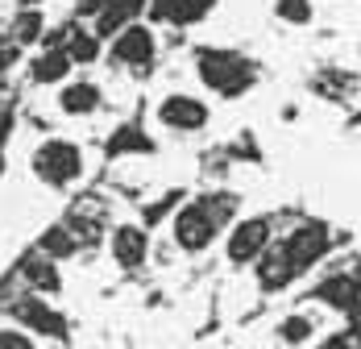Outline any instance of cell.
Returning <instances> with one entry per match:
<instances>
[{"label":"cell","instance_id":"obj_1","mask_svg":"<svg viewBox=\"0 0 361 349\" xmlns=\"http://www.w3.org/2000/svg\"><path fill=\"white\" fill-rule=\"evenodd\" d=\"M233 220H237V196L233 191L195 196L191 204H183L171 216V242L179 245L183 254H204V249H212L216 237H224V229Z\"/></svg>","mask_w":361,"mask_h":349},{"label":"cell","instance_id":"obj_2","mask_svg":"<svg viewBox=\"0 0 361 349\" xmlns=\"http://www.w3.org/2000/svg\"><path fill=\"white\" fill-rule=\"evenodd\" d=\"M30 171L42 187H50V191H67L75 187L83 171H87V154H83V146L71 138H42L34 146V154H30Z\"/></svg>","mask_w":361,"mask_h":349},{"label":"cell","instance_id":"obj_3","mask_svg":"<svg viewBox=\"0 0 361 349\" xmlns=\"http://www.w3.org/2000/svg\"><path fill=\"white\" fill-rule=\"evenodd\" d=\"M195 75H200V83L208 88V92H216L224 100H233V96H245L253 88V63L245 54H237V50H224V46H204L200 54H195Z\"/></svg>","mask_w":361,"mask_h":349},{"label":"cell","instance_id":"obj_4","mask_svg":"<svg viewBox=\"0 0 361 349\" xmlns=\"http://www.w3.org/2000/svg\"><path fill=\"white\" fill-rule=\"evenodd\" d=\"M328 249H332V229H328L324 220H299L283 237V254H287L295 279H303L312 266H320L328 258Z\"/></svg>","mask_w":361,"mask_h":349},{"label":"cell","instance_id":"obj_5","mask_svg":"<svg viewBox=\"0 0 361 349\" xmlns=\"http://www.w3.org/2000/svg\"><path fill=\"white\" fill-rule=\"evenodd\" d=\"M158 59V34L154 25L145 21H129L116 37H109V63L121 71H133V75H145Z\"/></svg>","mask_w":361,"mask_h":349},{"label":"cell","instance_id":"obj_6","mask_svg":"<svg viewBox=\"0 0 361 349\" xmlns=\"http://www.w3.org/2000/svg\"><path fill=\"white\" fill-rule=\"evenodd\" d=\"M270 242H274L270 216H241L224 229V258H228V266H253Z\"/></svg>","mask_w":361,"mask_h":349},{"label":"cell","instance_id":"obj_7","mask_svg":"<svg viewBox=\"0 0 361 349\" xmlns=\"http://www.w3.org/2000/svg\"><path fill=\"white\" fill-rule=\"evenodd\" d=\"M154 121L179 138H191V134H204L208 121H212V108L208 100H200L195 92H166L158 108H154Z\"/></svg>","mask_w":361,"mask_h":349},{"label":"cell","instance_id":"obj_8","mask_svg":"<svg viewBox=\"0 0 361 349\" xmlns=\"http://www.w3.org/2000/svg\"><path fill=\"white\" fill-rule=\"evenodd\" d=\"M4 312L13 316L25 333H37V337H50V341H67V316L59 312L46 295H34V291H21Z\"/></svg>","mask_w":361,"mask_h":349},{"label":"cell","instance_id":"obj_9","mask_svg":"<svg viewBox=\"0 0 361 349\" xmlns=\"http://www.w3.org/2000/svg\"><path fill=\"white\" fill-rule=\"evenodd\" d=\"M109 258L121 271H142L149 262V229L137 220H121L109 229Z\"/></svg>","mask_w":361,"mask_h":349},{"label":"cell","instance_id":"obj_10","mask_svg":"<svg viewBox=\"0 0 361 349\" xmlns=\"http://www.w3.org/2000/svg\"><path fill=\"white\" fill-rule=\"evenodd\" d=\"M54 105H59L63 117H71V121H87V117H96L104 108V88L96 79H87V75H71L67 83H59Z\"/></svg>","mask_w":361,"mask_h":349},{"label":"cell","instance_id":"obj_11","mask_svg":"<svg viewBox=\"0 0 361 349\" xmlns=\"http://www.w3.org/2000/svg\"><path fill=\"white\" fill-rule=\"evenodd\" d=\"M17 283L25 287V291H34V295H59L63 291V271H59V262L50 258V254H42V249H30L21 262H17Z\"/></svg>","mask_w":361,"mask_h":349},{"label":"cell","instance_id":"obj_12","mask_svg":"<svg viewBox=\"0 0 361 349\" xmlns=\"http://www.w3.org/2000/svg\"><path fill=\"white\" fill-rule=\"evenodd\" d=\"M67 225L79 237V245L100 242V233L109 229V212H104V200L100 196H79L71 208H67Z\"/></svg>","mask_w":361,"mask_h":349},{"label":"cell","instance_id":"obj_13","mask_svg":"<svg viewBox=\"0 0 361 349\" xmlns=\"http://www.w3.org/2000/svg\"><path fill=\"white\" fill-rule=\"evenodd\" d=\"M71 54H67V46H42L34 54V63H30V79H34L37 88H59V83H67L71 79Z\"/></svg>","mask_w":361,"mask_h":349},{"label":"cell","instance_id":"obj_14","mask_svg":"<svg viewBox=\"0 0 361 349\" xmlns=\"http://www.w3.org/2000/svg\"><path fill=\"white\" fill-rule=\"evenodd\" d=\"M220 0H158V8H154V17L158 21H171V25H200V21H208L212 17V8H216Z\"/></svg>","mask_w":361,"mask_h":349},{"label":"cell","instance_id":"obj_15","mask_svg":"<svg viewBox=\"0 0 361 349\" xmlns=\"http://www.w3.org/2000/svg\"><path fill=\"white\" fill-rule=\"evenodd\" d=\"M316 333H320V324H316V316H307V312H287L274 324L279 345H287V349H307L316 341Z\"/></svg>","mask_w":361,"mask_h":349},{"label":"cell","instance_id":"obj_16","mask_svg":"<svg viewBox=\"0 0 361 349\" xmlns=\"http://www.w3.org/2000/svg\"><path fill=\"white\" fill-rule=\"evenodd\" d=\"M37 249H42V254H50L54 262H67V258H75L83 245H79V237L71 233V225H67V220H54V225H46V229L37 233Z\"/></svg>","mask_w":361,"mask_h":349},{"label":"cell","instance_id":"obj_17","mask_svg":"<svg viewBox=\"0 0 361 349\" xmlns=\"http://www.w3.org/2000/svg\"><path fill=\"white\" fill-rule=\"evenodd\" d=\"M8 42H13V46L46 42V13H42V8H17L13 21H8Z\"/></svg>","mask_w":361,"mask_h":349},{"label":"cell","instance_id":"obj_18","mask_svg":"<svg viewBox=\"0 0 361 349\" xmlns=\"http://www.w3.org/2000/svg\"><path fill=\"white\" fill-rule=\"evenodd\" d=\"M63 46H67V54H71L75 67H92V63H100V54H104V37L96 34V30H71Z\"/></svg>","mask_w":361,"mask_h":349},{"label":"cell","instance_id":"obj_19","mask_svg":"<svg viewBox=\"0 0 361 349\" xmlns=\"http://www.w3.org/2000/svg\"><path fill=\"white\" fill-rule=\"evenodd\" d=\"M274 17L287 21V25H312L316 4L312 0H274Z\"/></svg>","mask_w":361,"mask_h":349},{"label":"cell","instance_id":"obj_20","mask_svg":"<svg viewBox=\"0 0 361 349\" xmlns=\"http://www.w3.org/2000/svg\"><path fill=\"white\" fill-rule=\"evenodd\" d=\"M0 349H37L34 333H25L21 324H4L0 329Z\"/></svg>","mask_w":361,"mask_h":349},{"label":"cell","instance_id":"obj_21","mask_svg":"<svg viewBox=\"0 0 361 349\" xmlns=\"http://www.w3.org/2000/svg\"><path fill=\"white\" fill-rule=\"evenodd\" d=\"M0 174H4V150H0Z\"/></svg>","mask_w":361,"mask_h":349},{"label":"cell","instance_id":"obj_22","mask_svg":"<svg viewBox=\"0 0 361 349\" xmlns=\"http://www.w3.org/2000/svg\"><path fill=\"white\" fill-rule=\"evenodd\" d=\"M357 59H361V42H357Z\"/></svg>","mask_w":361,"mask_h":349}]
</instances>
